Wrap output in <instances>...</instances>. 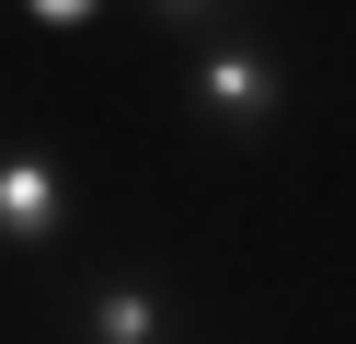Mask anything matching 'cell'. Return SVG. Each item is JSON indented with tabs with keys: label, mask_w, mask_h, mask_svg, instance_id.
<instances>
[{
	"label": "cell",
	"mask_w": 356,
	"mask_h": 344,
	"mask_svg": "<svg viewBox=\"0 0 356 344\" xmlns=\"http://www.w3.org/2000/svg\"><path fill=\"white\" fill-rule=\"evenodd\" d=\"M287 104H299V69H287V46L264 35V23H218V35L184 46V115L207 138H276Z\"/></svg>",
	"instance_id": "obj_1"
},
{
	"label": "cell",
	"mask_w": 356,
	"mask_h": 344,
	"mask_svg": "<svg viewBox=\"0 0 356 344\" xmlns=\"http://www.w3.org/2000/svg\"><path fill=\"white\" fill-rule=\"evenodd\" d=\"M58 321H70V344H184V298H172V275L149 264H92L58 287Z\"/></svg>",
	"instance_id": "obj_2"
},
{
	"label": "cell",
	"mask_w": 356,
	"mask_h": 344,
	"mask_svg": "<svg viewBox=\"0 0 356 344\" xmlns=\"http://www.w3.org/2000/svg\"><path fill=\"white\" fill-rule=\"evenodd\" d=\"M58 241H70V161H58L47 138H12V149H0V252L47 264Z\"/></svg>",
	"instance_id": "obj_3"
},
{
	"label": "cell",
	"mask_w": 356,
	"mask_h": 344,
	"mask_svg": "<svg viewBox=\"0 0 356 344\" xmlns=\"http://www.w3.org/2000/svg\"><path fill=\"white\" fill-rule=\"evenodd\" d=\"M127 12L161 46H195V35H218V23H253V0H127Z\"/></svg>",
	"instance_id": "obj_4"
},
{
	"label": "cell",
	"mask_w": 356,
	"mask_h": 344,
	"mask_svg": "<svg viewBox=\"0 0 356 344\" xmlns=\"http://www.w3.org/2000/svg\"><path fill=\"white\" fill-rule=\"evenodd\" d=\"M12 12H24L35 35H58V46H70V35H92V23L115 12V0H12Z\"/></svg>",
	"instance_id": "obj_5"
}]
</instances>
